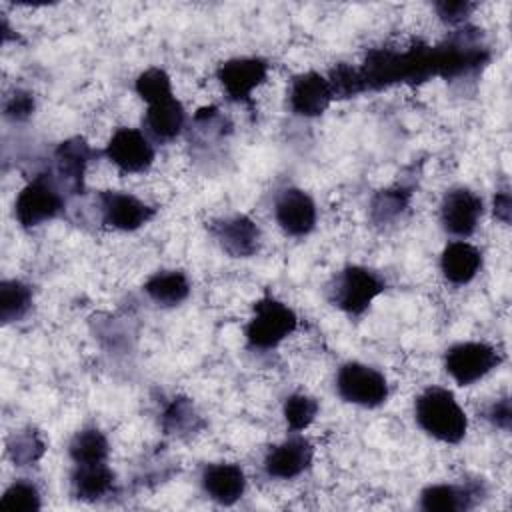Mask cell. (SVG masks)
<instances>
[{"mask_svg": "<svg viewBox=\"0 0 512 512\" xmlns=\"http://www.w3.org/2000/svg\"><path fill=\"white\" fill-rule=\"evenodd\" d=\"M414 418L422 432L444 444H458L466 436L468 418L454 394L442 386H428L414 400Z\"/></svg>", "mask_w": 512, "mask_h": 512, "instance_id": "1", "label": "cell"}, {"mask_svg": "<svg viewBox=\"0 0 512 512\" xmlns=\"http://www.w3.org/2000/svg\"><path fill=\"white\" fill-rule=\"evenodd\" d=\"M386 290V280L372 268L348 264L326 284L328 302L348 316H362Z\"/></svg>", "mask_w": 512, "mask_h": 512, "instance_id": "2", "label": "cell"}, {"mask_svg": "<svg viewBox=\"0 0 512 512\" xmlns=\"http://www.w3.org/2000/svg\"><path fill=\"white\" fill-rule=\"evenodd\" d=\"M298 326L296 312L274 296H264L254 304L246 324V344L252 350H270L286 340Z\"/></svg>", "mask_w": 512, "mask_h": 512, "instance_id": "3", "label": "cell"}, {"mask_svg": "<svg viewBox=\"0 0 512 512\" xmlns=\"http://www.w3.org/2000/svg\"><path fill=\"white\" fill-rule=\"evenodd\" d=\"M64 212V192L50 172L36 174L16 196L14 216L26 230L58 218Z\"/></svg>", "mask_w": 512, "mask_h": 512, "instance_id": "4", "label": "cell"}, {"mask_svg": "<svg viewBox=\"0 0 512 512\" xmlns=\"http://www.w3.org/2000/svg\"><path fill=\"white\" fill-rule=\"evenodd\" d=\"M336 392L348 404L378 408L388 400L390 388L386 376L380 370L352 360L338 368Z\"/></svg>", "mask_w": 512, "mask_h": 512, "instance_id": "5", "label": "cell"}, {"mask_svg": "<svg viewBox=\"0 0 512 512\" xmlns=\"http://www.w3.org/2000/svg\"><path fill=\"white\" fill-rule=\"evenodd\" d=\"M502 354L486 342H458L444 354L446 374L460 386H470L498 368Z\"/></svg>", "mask_w": 512, "mask_h": 512, "instance_id": "6", "label": "cell"}, {"mask_svg": "<svg viewBox=\"0 0 512 512\" xmlns=\"http://www.w3.org/2000/svg\"><path fill=\"white\" fill-rule=\"evenodd\" d=\"M104 158L112 162L120 172L138 174L152 166L154 162V142L138 128H118L102 150Z\"/></svg>", "mask_w": 512, "mask_h": 512, "instance_id": "7", "label": "cell"}, {"mask_svg": "<svg viewBox=\"0 0 512 512\" xmlns=\"http://www.w3.org/2000/svg\"><path fill=\"white\" fill-rule=\"evenodd\" d=\"M484 212L482 198L466 186H454L440 200V224L444 232L464 240L472 236Z\"/></svg>", "mask_w": 512, "mask_h": 512, "instance_id": "8", "label": "cell"}, {"mask_svg": "<svg viewBox=\"0 0 512 512\" xmlns=\"http://www.w3.org/2000/svg\"><path fill=\"white\" fill-rule=\"evenodd\" d=\"M208 232L230 258H250L260 250L262 232L246 214H228L212 220Z\"/></svg>", "mask_w": 512, "mask_h": 512, "instance_id": "9", "label": "cell"}, {"mask_svg": "<svg viewBox=\"0 0 512 512\" xmlns=\"http://www.w3.org/2000/svg\"><path fill=\"white\" fill-rule=\"evenodd\" d=\"M98 206L102 222L120 232H134L146 226L156 214V210L150 204L122 190H100Z\"/></svg>", "mask_w": 512, "mask_h": 512, "instance_id": "10", "label": "cell"}, {"mask_svg": "<svg viewBox=\"0 0 512 512\" xmlns=\"http://www.w3.org/2000/svg\"><path fill=\"white\" fill-rule=\"evenodd\" d=\"M94 156L96 152L82 136H72L58 144L54 150V172L50 174L64 194L84 192L86 168Z\"/></svg>", "mask_w": 512, "mask_h": 512, "instance_id": "11", "label": "cell"}, {"mask_svg": "<svg viewBox=\"0 0 512 512\" xmlns=\"http://www.w3.org/2000/svg\"><path fill=\"white\" fill-rule=\"evenodd\" d=\"M268 62L258 56H240L222 62L216 70V78L230 100L250 102L252 92L266 80Z\"/></svg>", "mask_w": 512, "mask_h": 512, "instance_id": "12", "label": "cell"}, {"mask_svg": "<svg viewBox=\"0 0 512 512\" xmlns=\"http://www.w3.org/2000/svg\"><path fill=\"white\" fill-rule=\"evenodd\" d=\"M274 218L284 234L302 238L316 228L318 210L308 192L296 186H288L280 190L274 200Z\"/></svg>", "mask_w": 512, "mask_h": 512, "instance_id": "13", "label": "cell"}, {"mask_svg": "<svg viewBox=\"0 0 512 512\" xmlns=\"http://www.w3.org/2000/svg\"><path fill=\"white\" fill-rule=\"evenodd\" d=\"M314 448L300 432H292L286 440L272 446L264 456V472L276 480H292L304 474L312 464Z\"/></svg>", "mask_w": 512, "mask_h": 512, "instance_id": "14", "label": "cell"}, {"mask_svg": "<svg viewBox=\"0 0 512 512\" xmlns=\"http://www.w3.org/2000/svg\"><path fill=\"white\" fill-rule=\"evenodd\" d=\"M334 96L328 78L310 70L292 78L288 90V106L292 114L302 118L322 116L332 104Z\"/></svg>", "mask_w": 512, "mask_h": 512, "instance_id": "15", "label": "cell"}, {"mask_svg": "<svg viewBox=\"0 0 512 512\" xmlns=\"http://www.w3.org/2000/svg\"><path fill=\"white\" fill-rule=\"evenodd\" d=\"M200 486L210 500L232 506L246 492V474L238 464L212 462L202 468Z\"/></svg>", "mask_w": 512, "mask_h": 512, "instance_id": "16", "label": "cell"}, {"mask_svg": "<svg viewBox=\"0 0 512 512\" xmlns=\"http://www.w3.org/2000/svg\"><path fill=\"white\" fill-rule=\"evenodd\" d=\"M184 124H186V110L176 96L148 104L142 118L144 134L152 142L174 140L184 130Z\"/></svg>", "mask_w": 512, "mask_h": 512, "instance_id": "17", "label": "cell"}, {"mask_svg": "<svg viewBox=\"0 0 512 512\" xmlns=\"http://www.w3.org/2000/svg\"><path fill=\"white\" fill-rule=\"evenodd\" d=\"M478 484H430L420 492V508L426 512H464L482 496Z\"/></svg>", "mask_w": 512, "mask_h": 512, "instance_id": "18", "label": "cell"}, {"mask_svg": "<svg viewBox=\"0 0 512 512\" xmlns=\"http://www.w3.org/2000/svg\"><path fill=\"white\" fill-rule=\"evenodd\" d=\"M480 268L482 252L466 240L448 242L440 254V272L446 278V282L454 286H464L472 282Z\"/></svg>", "mask_w": 512, "mask_h": 512, "instance_id": "19", "label": "cell"}, {"mask_svg": "<svg viewBox=\"0 0 512 512\" xmlns=\"http://www.w3.org/2000/svg\"><path fill=\"white\" fill-rule=\"evenodd\" d=\"M114 488V472L106 462L74 464L70 474V490L76 500L96 502L106 498Z\"/></svg>", "mask_w": 512, "mask_h": 512, "instance_id": "20", "label": "cell"}, {"mask_svg": "<svg viewBox=\"0 0 512 512\" xmlns=\"http://www.w3.org/2000/svg\"><path fill=\"white\" fill-rule=\"evenodd\" d=\"M146 296L164 308H174L190 296V280L182 270H158L144 284Z\"/></svg>", "mask_w": 512, "mask_h": 512, "instance_id": "21", "label": "cell"}, {"mask_svg": "<svg viewBox=\"0 0 512 512\" xmlns=\"http://www.w3.org/2000/svg\"><path fill=\"white\" fill-rule=\"evenodd\" d=\"M110 454V444L104 432L96 426H84L70 438L68 456L74 464H94L106 462Z\"/></svg>", "mask_w": 512, "mask_h": 512, "instance_id": "22", "label": "cell"}, {"mask_svg": "<svg viewBox=\"0 0 512 512\" xmlns=\"http://www.w3.org/2000/svg\"><path fill=\"white\" fill-rule=\"evenodd\" d=\"M202 418L186 396H174L162 410V428L172 436H190L202 428Z\"/></svg>", "mask_w": 512, "mask_h": 512, "instance_id": "23", "label": "cell"}, {"mask_svg": "<svg viewBox=\"0 0 512 512\" xmlns=\"http://www.w3.org/2000/svg\"><path fill=\"white\" fill-rule=\"evenodd\" d=\"M32 308V288L22 280L0 282V320L2 324L20 322Z\"/></svg>", "mask_w": 512, "mask_h": 512, "instance_id": "24", "label": "cell"}, {"mask_svg": "<svg viewBox=\"0 0 512 512\" xmlns=\"http://www.w3.org/2000/svg\"><path fill=\"white\" fill-rule=\"evenodd\" d=\"M410 190L404 186H392V188H384L380 190L372 202H370V218L374 224H390L394 220H398L408 204H410Z\"/></svg>", "mask_w": 512, "mask_h": 512, "instance_id": "25", "label": "cell"}, {"mask_svg": "<svg viewBox=\"0 0 512 512\" xmlns=\"http://www.w3.org/2000/svg\"><path fill=\"white\" fill-rule=\"evenodd\" d=\"M46 452V442L34 428L14 432L6 442V454L14 466L24 468L36 464Z\"/></svg>", "mask_w": 512, "mask_h": 512, "instance_id": "26", "label": "cell"}, {"mask_svg": "<svg viewBox=\"0 0 512 512\" xmlns=\"http://www.w3.org/2000/svg\"><path fill=\"white\" fill-rule=\"evenodd\" d=\"M0 508L6 512H38L42 508V494L32 480L18 478L4 490Z\"/></svg>", "mask_w": 512, "mask_h": 512, "instance_id": "27", "label": "cell"}, {"mask_svg": "<svg viewBox=\"0 0 512 512\" xmlns=\"http://www.w3.org/2000/svg\"><path fill=\"white\" fill-rule=\"evenodd\" d=\"M318 410H320V406H318L316 398H312L304 392H294L284 400L282 414H284L288 430L302 432L314 422Z\"/></svg>", "mask_w": 512, "mask_h": 512, "instance_id": "28", "label": "cell"}, {"mask_svg": "<svg viewBox=\"0 0 512 512\" xmlns=\"http://www.w3.org/2000/svg\"><path fill=\"white\" fill-rule=\"evenodd\" d=\"M134 90L146 104H154L158 100L174 96L172 80H170L168 72L158 66H152V68H146L144 72H140L138 78L134 80Z\"/></svg>", "mask_w": 512, "mask_h": 512, "instance_id": "29", "label": "cell"}, {"mask_svg": "<svg viewBox=\"0 0 512 512\" xmlns=\"http://www.w3.org/2000/svg\"><path fill=\"white\" fill-rule=\"evenodd\" d=\"M326 78H328L334 100L336 98H352V96L366 92L360 68H354L350 64H336Z\"/></svg>", "mask_w": 512, "mask_h": 512, "instance_id": "30", "label": "cell"}, {"mask_svg": "<svg viewBox=\"0 0 512 512\" xmlns=\"http://www.w3.org/2000/svg\"><path fill=\"white\" fill-rule=\"evenodd\" d=\"M36 102H34V94L28 90H20L16 88L6 100H4V116L12 122H22L28 120L34 114Z\"/></svg>", "mask_w": 512, "mask_h": 512, "instance_id": "31", "label": "cell"}, {"mask_svg": "<svg viewBox=\"0 0 512 512\" xmlns=\"http://www.w3.org/2000/svg\"><path fill=\"white\" fill-rule=\"evenodd\" d=\"M434 10L444 24L458 26L468 20V16L476 10V4L468 0H442L434 4Z\"/></svg>", "mask_w": 512, "mask_h": 512, "instance_id": "32", "label": "cell"}, {"mask_svg": "<svg viewBox=\"0 0 512 512\" xmlns=\"http://www.w3.org/2000/svg\"><path fill=\"white\" fill-rule=\"evenodd\" d=\"M486 420L508 432L510 430V422H512V406H510V398H500V400H494L488 408H486Z\"/></svg>", "mask_w": 512, "mask_h": 512, "instance_id": "33", "label": "cell"}, {"mask_svg": "<svg viewBox=\"0 0 512 512\" xmlns=\"http://www.w3.org/2000/svg\"><path fill=\"white\" fill-rule=\"evenodd\" d=\"M510 212H512V200L508 190H500L494 196V214L498 220H502L504 224L510 222Z\"/></svg>", "mask_w": 512, "mask_h": 512, "instance_id": "34", "label": "cell"}]
</instances>
